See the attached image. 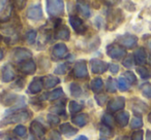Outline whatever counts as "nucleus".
Instances as JSON below:
<instances>
[{"label":"nucleus","instance_id":"nucleus-1","mask_svg":"<svg viewBox=\"0 0 151 140\" xmlns=\"http://www.w3.org/2000/svg\"><path fill=\"white\" fill-rule=\"evenodd\" d=\"M31 117V113L30 111H17V112L13 113L11 115H7L5 119H3L0 123V127H4L6 125H12V124L16 123H22V122H26L30 119Z\"/></svg>","mask_w":151,"mask_h":140},{"label":"nucleus","instance_id":"nucleus-2","mask_svg":"<svg viewBox=\"0 0 151 140\" xmlns=\"http://www.w3.org/2000/svg\"><path fill=\"white\" fill-rule=\"evenodd\" d=\"M64 9L63 0H47V11L52 17L60 16Z\"/></svg>","mask_w":151,"mask_h":140},{"label":"nucleus","instance_id":"nucleus-3","mask_svg":"<svg viewBox=\"0 0 151 140\" xmlns=\"http://www.w3.org/2000/svg\"><path fill=\"white\" fill-rule=\"evenodd\" d=\"M107 54L109 57L115 60H120L126 55V52L122 46L118 44H110L107 46Z\"/></svg>","mask_w":151,"mask_h":140},{"label":"nucleus","instance_id":"nucleus-4","mask_svg":"<svg viewBox=\"0 0 151 140\" xmlns=\"http://www.w3.org/2000/svg\"><path fill=\"white\" fill-rule=\"evenodd\" d=\"M73 74L77 78H86L88 77V70H87L86 62L79 61L75 64L73 69Z\"/></svg>","mask_w":151,"mask_h":140},{"label":"nucleus","instance_id":"nucleus-5","mask_svg":"<svg viewBox=\"0 0 151 140\" xmlns=\"http://www.w3.org/2000/svg\"><path fill=\"white\" fill-rule=\"evenodd\" d=\"M90 67L91 71L95 74H101L104 72L107 71V69L109 68V64L99 59H92L90 61Z\"/></svg>","mask_w":151,"mask_h":140},{"label":"nucleus","instance_id":"nucleus-6","mask_svg":"<svg viewBox=\"0 0 151 140\" xmlns=\"http://www.w3.org/2000/svg\"><path fill=\"white\" fill-rule=\"evenodd\" d=\"M31 57H32V53L30 50H28L27 48H18L14 52V60L18 63H22L27 60H30Z\"/></svg>","mask_w":151,"mask_h":140},{"label":"nucleus","instance_id":"nucleus-7","mask_svg":"<svg viewBox=\"0 0 151 140\" xmlns=\"http://www.w3.org/2000/svg\"><path fill=\"white\" fill-rule=\"evenodd\" d=\"M118 42H119L122 46H124V48H132L137 44L138 38H137V36L132 35V34H125V35L120 36V37L118 38Z\"/></svg>","mask_w":151,"mask_h":140},{"label":"nucleus","instance_id":"nucleus-8","mask_svg":"<svg viewBox=\"0 0 151 140\" xmlns=\"http://www.w3.org/2000/svg\"><path fill=\"white\" fill-rule=\"evenodd\" d=\"M27 18L32 21H40L42 18V6L40 4H33L29 7L27 11Z\"/></svg>","mask_w":151,"mask_h":140},{"label":"nucleus","instance_id":"nucleus-9","mask_svg":"<svg viewBox=\"0 0 151 140\" xmlns=\"http://www.w3.org/2000/svg\"><path fill=\"white\" fill-rule=\"evenodd\" d=\"M124 105H125V99L123 97H117V98H114L108 103V109L112 112H116V111H119L121 109L124 108Z\"/></svg>","mask_w":151,"mask_h":140},{"label":"nucleus","instance_id":"nucleus-10","mask_svg":"<svg viewBox=\"0 0 151 140\" xmlns=\"http://www.w3.org/2000/svg\"><path fill=\"white\" fill-rule=\"evenodd\" d=\"M69 23H70L71 27L73 28V30L79 34H83L87 30L86 26L84 25L83 21L78 17H73V16L70 17L69 18Z\"/></svg>","mask_w":151,"mask_h":140},{"label":"nucleus","instance_id":"nucleus-11","mask_svg":"<svg viewBox=\"0 0 151 140\" xmlns=\"http://www.w3.org/2000/svg\"><path fill=\"white\" fill-rule=\"evenodd\" d=\"M19 98L20 97H18L17 95L13 94V93L5 92L0 95V102L5 106H11V105H15L18 102Z\"/></svg>","mask_w":151,"mask_h":140},{"label":"nucleus","instance_id":"nucleus-12","mask_svg":"<svg viewBox=\"0 0 151 140\" xmlns=\"http://www.w3.org/2000/svg\"><path fill=\"white\" fill-rule=\"evenodd\" d=\"M19 69H20V71H21L22 73L29 75V74H33L34 72H35L36 65L32 60H27V61H25V62L21 63Z\"/></svg>","mask_w":151,"mask_h":140},{"label":"nucleus","instance_id":"nucleus-13","mask_svg":"<svg viewBox=\"0 0 151 140\" xmlns=\"http://www.w3.org/2000/svg\"><path fill=\"white\" fill-rule=\"evenodd\" d=\"M30 131L36 138H42L46 134V128L37 121H33L30 125Z\"/></svg>","mask_w":151,"mask_h":140},{"label":"nucleus","instance_id":"nucleus-14","mask_svg":"<svg viewBox=\"0 0 151 140\" xmlns=\"http://www.w3.org/2000/svg\"><path fill=\"white\" fill-rule=\"evenodd\" d=\"M15 78V70L11 65H5L3 66L2 71H1V80L4 82H9Z\"/></svg>","mask_w":151,"mask_h":140},{"label":"nucleus","instance_id":"nucleus-15","mask_svg":"<svg viewBox=\"0 0 151 140\" xmlns=\"http://www.w3.org/2000/svg\"><path fill=\"white\" fill-rule=\"evenodd\" d=\"M67 53V46L64 43H57L54 45L52 50V55L54 58L58 59H62L63 57L66 55Z\"/></svg>","mask_w":151,"mask_h":140},{"label":"nucleus","instance_id":"nucleus-16","mask_svg":"<svg viewBox=\"0 0 151 140\" xmlns=\"http://www.w3.org/2000/svg\"><path fill=\"white\" fill-rule=\"evenodd\" d=\"M42 87H44V82H42V78L35 77L31 82H30L29 87H28V91L31 94H37L42 91Z\"/></svg>","mask_w":151,"mask_h":140},{"label":"nucleus","instance_id":"nucleus-17","mask_svg":"<svg viewBox=\"0 0 151 140\" xmlns=\"http://www.w3.org/2000/svg\"><path fill=\"white\" fill-rule=\"evenodd\" d=\"M59 130H60V132L65 137H71V136L76 135V134L78 133V129L73 128V126L68 123H64V124H62V125H60Z\"/></svg>","mask_w":151,"mask_h":140},{"label":"nucleus","instance_id":"nucleus-18","mask_svg":"<svg viewBox=\"0 0 151 140\" xmlns=\"http://www.w3.org/2000/svg\"><path fill=\"white\" fill-rule=\"evenodd\" d=\"M70 37V32L68 28L64 25H60L56 27V38L61 40H68Z\"/></svg>","mask_w":151,"mask_h":140},{"label":"nucleus","instance_id":"nucleus-19","mask_svg":"<svg viewBox=\"0 0 151 140\" xmlns=\"http://www.w3.org/2000/svg\"><path fill=\"white\" fill-rule=\"evenodd\" d=\"M89 117L87 113H79L73 117V123L78 127H84L88 124Z\"/></svg>","mask_w":151,"mask_h":140},{"label":"nucleus","instance_id":"nucleus-20","mask_svg":"<svg viewBox=\"0 0 151 140\" xmlns=\"http://www.w3.org/2000/svg\"><path fill=\"white\" fill-rule=\"evenodd\" d=\"M77 9L79 11V13L85 18L90 17V6H89L88 3H86L83 0H79L77 2Z\"/></svg>","mask_w":151,"mask_h":140},{"label":"nucleus","instance_id":"nucleus-21","mask_svg":"<svg viewBox=\"0 0 151 140\" xmlns=\"http://www.w3.org/2000/svg\"><path fill=\"white\" fill-rule=\"evenodd\" d=\"M134 60L138 65H143L145 62H146L147 61V55H146V52H145L144 48H140L134 52Z\"/></svg>","mask_w":151,"mask_h":140},{"label":"nucleus","instance_id":"nucleus-22","mask_svg":"<svg viewBox=\"0 0 151 140\" xmlns=\"http://www.w3.org/2000/svg\"><path fill=\"white\" fill-rule=\"evenodd\" d=\"M115 121L120 127H125L129 121V113L126 111H121V112L117 113L115 117Z\"/></svg>","mask_w":151,"mask_h":140},{"label":"nucleus","instance_id":"nucleus-23","mask_svg":"<svg viewBox=\"0 0 151 140\" xmlns=\"http://www.w3.org/2000/svg\"><path fill=\"white\" fill-rule=\"evenodd\" d=\"M42 82H44V86L46 87L47 89H51V88H54L55 86H57V85L60 82V80H59L57 76L49 75L42 78Z\"/></svg>","mask_w":151,"mask_h":140},{"label":"nucleus","instance_id":"nucleus-24","mask_svg":"<svg viewBox=\"0 0 151 140\" xmlns=\"http://www.w3.org/2000/svg\"><path fill=\"white\" fill-rule=\"evenodd\" d=\"M90 88L94 93H101L104 89L103 80L99 77H96V78H94V80H92L90 82Z\"/></svg>","mask_w":151,"mask_h":140},{"label":"nucleus","instance_id":"nucleus-25","mask_svg":"<svg viewBox=\"0 0 151 140\" xmlns=\"http://www.w3.org/2000/svg\"><path fill=\"white\" fill-rule=\"evenodd\" d=\"M49 100H57V99L63 97V90L61 88H58L56 90L52 91L50 94H47Z\"/></svg>","mask_w":151,"mask_h":140},{"label":"nucleus","instance_id":"nucleus-26","mask_svg":"<svg viewBox=\"0 0 151 140\" xmlns=\"http://www.w3.org/2000/svg\"><path fill=\"white\" fill-rule=\"evenodd\" d=\"M70 89V93L73 97H80L82 95V88L80 87V85L76 84V82H73L69 87Z\"/></svg>","mask_w":151,"mask_h":140},{"label":"nucleus","instance_id":"nucleus-27","mask_svg":"<svg viewBox=\"0 0 151 140\" xmlns=\"http://www.w3.org/2000/svg\"><path fill=\"white\" fill-rule=\"evenodd\" d=\"M117 85H118V89L122 92H125L129 89V82L125 80L124 77H120L117 80Z\"/></svg>","mask_w":151,"mask_h":140},{"label":"nucleus","instance_id":"nucleus-28","mask_svg":"<svg viewBox=\"0 0 151 140\" xmlns=\"http://www.w3.org/2000/svg\"><path fill=\"white\" fill-rule=\"evenodd\" d=\"M101 122H103L104 125L108 126V127L110 128H113L114 126V117H112L110 113H105L103 117V119H101Z\"/></svg>","mask_w":151,"mask_h":140},{"label":"nucleus","instance_id":"nucleus-29","mask_svg":"<svg viewBox=\"0 0 151 140\" xmlns=\"http://www.w3.org/2000/svg\"><path fill=\"white\" fill-rule=\"evenodd\" d=\"M82 108H83V106L80 103L76 102V101H70V102H69V110H70V112L77 113L82 110Z\"/></svg>","mask_w":151,"mask_h":140},{"label":"nucleus","instance_id":"nucleus-30","mask_svg":"<svg viewBox=\"0 0 151 140\" xmlns=\"http://www.w3.org/2000/svg\"><path fill=\"white\" fill-rule=\"evenodd\" d=\"M142 126H143V122L140 117H134L132 119V122H130V128L132 129H139Z\"/></svg>","mask_w":151,"mask_h":140},{"label":"nucleus","instance_id":"nucleus-31","mask_svg":"<svg viewBox=\"0 0 151 140\" xmlns=\"http://www.w3.org/2000/svg\"><path fill=\"white\" fill-rule=\"evenodd\" d=\"M36 36H37L36 31H34V30H30V31H28L27 33H26V40H27V42L29 44H32V43L35 42Z\"/></svg>","mask_w":151,"mask_h":140},{"label":"nucleus","instance_id":"nucleus-32","mask_svg":"<svg viewBox=\"0 0 151 140\" xmlns=\"http://www.w3.org/2000/svg\"><path fill=\"white\" fill-rule=\"evenodd\" d=\"M106 88L107 91L110 93H115L116 92V85H115V80L112 77H109L107 80V85H106Z\"/></svg>","mask_w":151,"mask_h":140},{"label":"nucleus","instance_id":"nucleus-33","mask_svg":"<svg viewBox=\"0 0 151 140\" xmlns=\"http://www.w3.org/2000/svg\"><path fill=\"white\" fill-rule=\"evenodd\" d=\"M51 112L53 113H57V114H60V115H65V107L64 105L62 104H59V105H56V106L52 107L51 108Z\"/></svg>","mask_w":151,"mask_h":140},{"label":"nucleus","instance_id":"nucleus-34","mask_svg":"<svg viewBox=\"0 0 151 140\" xmlns=\"http://www.w3.org/2000/svg\"><path fill=\"white\" fill-rule=\"evenodd\" d=\"M142 94L147 98H151V84H144L141 87Z\"/></svg>","mask_w":151,"mask_h":140},{"label":"nucleus","instance_id":"nucleus-35","mask_svg":"<svg viewBox=\"0 0 151 140\" xmlns=\"http://www.w3.org/2000/svg\"><path fill=\"white\" fill-rule=\"evenodd\" d=\"M124 78H125V80H127L130 85H134V84H136V82H137L136 75H134L132 71H126L125 73H124Z\"/></svg>","mask_w":151,"mask_h":140},{"label":"nucleus","instance_id":"nucleus-36","mask_svg":"<svg viewBox=\"0 0 151 140\" xmlns=\"http://www.w3.org/2000/svg\"><path fill=\"white\" fill-rule=\"evenodd\" d=\"M101 134L103 136H106V137H110V136H112V128L103 124L101 126Z\"/></svg>","mask_w":151,"mask_h":140},{"label":"nucleus","instance_id":"nucleus-37","mask_svg":"<svg viewBox=\"0 0 151 140\" xmlns=\"http://www.w3.org/2000/svg\"><path fill=\"white\" fill-rule=\"evenodd\" d=\"M14 132H15L18 136H20V137H23V136L26 135V128L22 125H19L14 129Z\"/></svg>","mask_w":151,"mask_h":140},{"label":"nucleus","instance_id":"nucleus-38","mask_svg":"<svg viewBox=\"0 0 151 140\" xmlns=\"http://www.w3.org/2000/svg\"><path fill=\"white\" fill-rule=\"evenodd\" d=\"M137 72L140 74V76L142 78H145V80H146V78L149 77V72L145 67H138V68H137Z\"/></svg>","mask_w":151,"mask_h":140},{"label":"nucleus","instance_id":"nucleus-39","mask_svg":"<svg viewBox=\"0 0 151 140\" xmlns=\"http://www.w3.org/2000/svg\"><path fill=\"white\" fill-rule=\"evenodd\" d=\"M134 58L132 56H127L123 61V66L126 68H130V67L134 66Z\"/></svg>","mask_w":151,"mask_h":140},{"label":"nucleus","instance_id":"nucleus-40","mask_svg":"<svg viewBox=\"0 0 151 140\" xmlns=\"http://www.w3.org/2000/svg\"><path fill=\"white\" fill-rule=\"evenodd\" d=\"M67 64H60L56 69H55V73L56 74H64L67 70Z\"/></svg>","mask_w":151,"mask_h":140},{"label":"nucleus","instance_id":"nucleus-41","mask_svg":"<svg viewBox=\"0 0 151 140\" xmlns=\"http://www.w3.org/2000/svg\"><path fill=\"white\" fill-rule=\"evenodd\" d=\"M95 100H96L97 104L101 105V106H103V105H105V103L107 102V96L106 95H96L95 96Z\"/></svg>","mask_w":151,"mask_h":140},{"label":"nucleus","instance_id":"nucleus-42","mask_svg":"<svg viewBox=\"0 0 151 140\" xmlns=\"http://www.w3.org/2000/svg\"><path fill=\"white\" fill-rule=\"evenodd\" d=\"M48 121H49V123H50L52 126H56V125H58V124H59L60 119H59V117H57V115L49 114L48 115Z\"/></svg>","mask_w":151,"mask_h":140},{"label":"nucleus","instance_id":"nucleus-43","mask_svg":"<svg viewBox=\"0 0 151 140\" xmlns=\"http://www.w3.org/2000/svg\"><path fill=\"white\" fill-rule=\"evenodd\" d=\"M143 135H144V132L142 130H138L134 132V134L132 135V140H143Z\"/></svg>","mask_w":151,"mask_h":140},{"label":"nucleus","instance_id":"nucleus-44","mask_svg":"<svg viewBox=\"0 0 151 140\" xmlns=\"http://www.w3.org/2000/svg\"><path fill=\"white\" fill-rule=\"evenodd\" d=\"M109 69L112 73H117L119 71V66L117 64H109Z\"/></svg>","mask_w":151,"mask_h":140},{"label":"nucleus","instance_id":"nucleus-45","mask_svg":"<svg viewBox=\"0 0 151 140\" xmlns=\"http://www.w3.org/2000/svg\"><path fill=\"white\" fill-rule=\"evenodd\" d=\"M52 138H53V140H61L60 135H59V134L57 133L56 131H53L52 132Z\"/></svg>","mask_w":151,"mask_h":140},{"label":"nucleus","instance_id":"nucleus-46","mask_svg":"<svg viewBox=\"0 0 151 140\" xmlns=\"http://www.w3.org/2000/svg\"><path fill=\"white\" fill-rule=\"evenodd\" d=\"M6 2H7V0H0V11H2V9L5 7Z\"/></svg>","mask_w":151,"mask_h":140},{"label":"nucleus","instance_id":"nucleus-47","mask_svg":"<svg viewBox=\"0 0 151 140\" xmlns=\"http://www.w3.org/2000/svg\"><path fill=\"white\" fill-rule=\"evenodd\" d=\"M106 2H107L109 5H114L118 2V0H106Z\"/></svg>","mask_w":151,"mask_h":140},{"label":"nucleus","instance_id":"nucleus-48","mask_svg":"<svg viewBox=\"0 0 151 140\" xmlns=\"http://www.w3.org/2000/svg\"><path fill=\"white\" fill-rule=\"evenodd\" d=\"M75 140H88V138H87L85 135H81V136H79V137L76 138Z\"/></svg>","mask_w":151,"mask_h":140},{"label":"nucleus","instance_id":"nucleus-49","mask_svg":"<svg viewBox=\"0 0 151 140\" xmlns=\"http://www.w3.org/2000/svg\"><path fill=\"white\" fill-rule=\"evenodd\" d=\"M116 140H132V139H129V138L126 137V136H121V137H118Z\"/></svg>","mask_w":151,"mask_h":140},{"label":"nucleus","instance_id":"nucleus-50","mask_svg":"<svg viewBox=\"0 0 151 140\" xmlns=\"http://www.w3.org/2000/svg\"><path fill=\"white\" fill-rule=\"evenodd\" d=\"M146 140H151V131H148V132H147Z\"/></svg>","mask_w":151,"mask_h":140},{"label":"nucleus","instance_id":"nucleus-51","mask_svg":"<svg viewBox=\"0 0 151 140\" xmlns=\"http://www.w3.org/2000/svg\"><path fill=\"white\" fill-rule=\"evenodd\" d=\"M2 59H3V52L1 50H0V61L2 60Z\"/></svg>","mask_w":151,"mask_h":140},{"label":"nucleus","instance_id":"nucleus-52","mask_svg":"<svg viewBox=\"0 0 151 140\" xmlns=\"http://www.w3.org/2000/svg\"><path fill=\"white\" fill-rule=\"evenodd\" d=\"M148 48H149V50H151V40H149L148 41Z\"/></svg>","mask_w":151,"mask_h":140},{"label":"nucleus","instance_id":"nucleus-53","mask_svg":"<svg viewBox=\"0 0 151 140\" xmlns=\"http://www.w3.org/2000/svg\"><path fill=\"white\" fill-rule=\"evenodd\" d=\"M6 140H20V139H18V138H7Z\"/></svg>","mask_w":151,"mask_h":140},{"label":"nucleus","instance_id":"nucleus-54","mask_svg":"<svg viewBox=\"0 0 151 140\" xmlns=\"http://www.w3.org/2000/svg\"><path fill=\"white\" fill-rule=\"evenodd\" d=\"M148 63L151 65V56H149V57H148Z\"/></svg>","mask_w":151,"mask_h":140},{"label":"nucleus","instance_id":"nucleus-55","mask_svg":"<svg viewBox=\"0 0 151 140\" xmlns=\"http://www.w3.org/2000/svg\"><path fill=\"white\" fill-rule=\"evenodd\" d=\"M148 119H149V122L151 123V112H150V114H149V117H148Z\"/></svg>","mask_w":151,"mask_h":140},{"label":"nucleus","instance_id":"nucleus-56","mask_svg":"<svg viewBox=\"0 0 151 140\" xmlns=\"http://www.w3.org/2000/svg\"><path fill=\"white\" fill-rule=\"evenodd\" d=\"M99 140H107L106 138H101V139H99Z\"/></svg>","mask_w":151,"mask_h":140}]
</instances>
